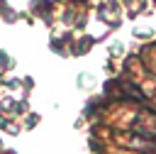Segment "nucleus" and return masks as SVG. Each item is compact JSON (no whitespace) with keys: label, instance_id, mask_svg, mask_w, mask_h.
Returning <instances> with one entry per match:
<instances>
[{"label":"nucleus","instance_id":"nucleus-2","mask_svg":"<svg viewBox=\"0 0 156 154\" xmlns=\"http://www.w3.org/2000/svg\"><path fill=\"white\" fill-rule=\"evenodd\" d=\"M119 88V98H132V100H144V93L132 83V81H119L117 83Z\"/></svg>","mask_w":156,"mask_h":154},{"label":"nucleus","instance_id":"nucleus-3","mask_svg":"<svg viewBox=\"0 0 156 154\" xmlns=\"http://www.w3.org/2000/svg\"><path fill=\"white\" fill-rule=\"evenodd\" d=\"M0 61H2V66H7V56L5 54H0Z\"/></svg>","mask_w":156,"mask_h":154},{"label":"nucleus","instance_id":"nucleus-1","mask_svg":"<svg viewBox=\"0 0 156 154\" xmlns=\"http://www.w3.org/2000/svg\"><path fill=\"white\" fill-rule=\"evenodd\" d=\"M134 130L144 137H156V115H139L134 120Z\"/></svg>","mask_w":156,"mask_h":154}]
</instances>
